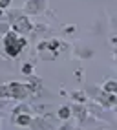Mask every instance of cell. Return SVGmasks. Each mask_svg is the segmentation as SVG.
I'll use <instances>...</instances> for the list:
<instances>
[{
    "instance_id": "obj_1",
    "label": "cell",
    "mask_w": 117,
    "mask_h": 130,
    "mask_svg": "<svg viewBox=\"0 0 117 130\" xmlns=\"http://www.w3.org/2000/svg\"><path fill=\"white\" fill-rule=\"evenodd\" d=\"M22 46H26V40H24V39H18L15 33H7V35L4 37V48H6V51H7V55L16 57V55L20 53Z\"/></svg>"
},
{
    "instance_id": "obj_2",
    "label": "cell",
    "mask_w": 117,
    "mask_h": 130,
    "mask_svg": "<svg viewBox=\"0 0 117 130\" xmlns=\"http://www.w3.org/2000/svg\"><path fill=\"white\" fill-rule=\"evenodd\" d=\"M9 2H11V0H0V9L7 7V6H9Z\"/></svg>"
},
{
    "instance_id": "obj_3",
    "label": "cell",
    "mask_w": 117,
    "mask_h": 130,
    "mask_svg": "<svg viewBox=\"0 0 117 130\" xmlns=\"http://www.w3.org/2000/svg\"><path fill=\"white\" fill-rule=\"evenodd\" d=\"M106 90H117V84L112 83V84H106Z\"/></svg>"
},
{
    "instance_id": "obj_4",
    "label": "cell",
    "mask_w": 117,
    "mask_h": 130,
    "mask_svg": "<svg viewBox=\"0 0 117 130\" xmlns=\"http://www.w3.org/2000/svg\"><path fill=\"white\" fill-rule=\"evenodd\" d=\"M24 73H31V66L29 64H26V66H24V70H22Z\"/></svg>"
},
{
    "instance_id": "obj_5",
    "label": "cell",
    "mask_w": 117,
    "mask_h": 130,
    "mask_svg": "<svg viewBox=\"0 0 117 130\" xmlns=\"http://www.w3.org/2000/svg\"><path fill=\"white\" fill-rule=\"evenodd\" d=\"M61 117H68V110H66V108L61 110Z\"/></svg>"
}]
</instances>
